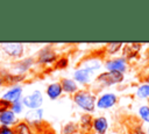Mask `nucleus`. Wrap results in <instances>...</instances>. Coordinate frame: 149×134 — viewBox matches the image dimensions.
Segmentation results:
<instances>
[{
  "mask_svg": "<svg viewBox=\"0 0 149 134\" xmlns=\"http://www.w3.org/2000/svg\"><path fill=\"white\" fill-rule=\"evenodd\" d=\"M73 100L84 111H86V112L94 111V107H95V97L92 93H90L87 91H79V92H77L74 94Z\"/></svg>",
  "mask_w": 149,
  "mask_h": 134,
  "instance_id": "obj_1",
  "label": "nucleus"
},
{
  "mask_svg": "<svg viewBox=\"0 0 149 134\" xmlns=\"http://www.w3.org/2000/svg\"><path fill=\"white\" fill-rule=\"evenodd\" d=\"M123 79V75L121 72H116V71H108V72H104L101 75L98 76L97 80L99 83H101L105 86H111L113 84H118L121 83Z\"/></svg>",
  "mask_w": 149,
  "mask_h": 134,
  "instance_id": "obj_2",
  "label": "nucleus"
},
{
  "mask_svg": "<svg viewBox=\"0 0 149 134\" xmlns=\"http://www.w3.org/2000/svg\"><path fill=\"white\" fill-rule=\"evenodd\" d=\"M42 103H43V96H42L41 91H38V90H35L33 93L23 97V99H22V105H24L31 110L40 108Z\"/></svg>",
  "mask_w": 149,
  "mask_h": 134,
  "instance_id": "obj_3",
  "label": "nucleus"
},
{
  "mask_svg": "<svg viewBox=\"0 0 149 134\" xmlns=\"http://www.w3.org/2000/svg\"><path fill=\"white\" fill-rule=\"evenodd\" d=\"M116 96L114 93H104L99 99L98 101L95 103V105L98 106V108H102V110H106V108H111L112 106H114L116 104Z\"/></svg>",
  "mask_w": 149,
  "mask_h": 134,
  "instance_id": "obj_4",
  "label": "nucleus"
},
{
  "mask_svg": "<svg viewBox=\"0 0 149 134\" xmlns=\"http://www.w3.org/2000/svg\"><path fill=\"white\" fill-rule=\"evenodd\" d=\"M106 69L108 71H116V72H123L126 70V58L123 57H120V58H114V59H111V61H107L106 64H105Z\"/></svg>",
  "mask_w": 149,
  "mask_h": 134,
  "instance_id": "obj_5",
  "label": "nucleus"
},
{
  "mask_svg": "<svg viewBox=\"0 0 149 134\" xmlns=\"http://www.w3.org/2000/svg\"><path fill=\"white\" fill-rule=\"evenodd\" d=\"M3 51L12 56V57H20L23 52V44L21 43H3L2 44Z\"/></svg>",
  "mask_w": 149,
  "mask_h": 134,
  "instance_id": "obj_6",
  "label": "nucleus"
},
{
  "mask_svg": "<svg viewBox=\"0 0 149 134\" xmlns=\"http://www.w3.org/2000/svg\"><path fill=\"white\" fill-rule=\"evenodd\" d=\"M21 94H22V87H21V86H13L12 89H9V90L2 96L1 99L8 101L9 104H10V103L13 104V103L20 100Z\"/></svg>",
  "mask_w": 149,
  "mask_h": 134,
  "instance_id": "obj_7",
  "label": "nucleus"
},
{
  "mask_svg": "<svg viewBox=\"0 0 149 134\" xmlns=\"http://www.w3.org/2000/svg\"><path fill=\"white\" fill-rule=\"evenodd\" d=\"M92 73H93V71H91L86 68H81V69H78L74 71L73 78H74V80H77L80 84H86L91 80Z\"/></svg>",
  "mask_w": 149,
  "mask_h": 134,
  "instance_id": "obj_8",
  "label": "nucleus"
},
{
  "mask_svg": "<svg viewBox=\"0 0 149 134\" xmlns=\"http://www.w3.org/2000/svg\"><path fill=\"white\" fill-rule=\"evenodd\" d=\"M92 125H93V128L95 129V132L98 134H105L107 128H108V122H107V119L105 117H99V118L94 119Z\"/></svg>",
  "mask_w": 149,
  "mask_h": 134,
  "instance_id": "obj_9",
  "label": "nucleus"
},
{
  "mask_svg": "<svg viewBox=\"0 0 149 134\" xmlns=\"http://www.w3.org/2000/svg\"><path fill=\"white\" fill-rule=\"evenodd\" d=\"M55 59H56V55H55V52L50 48H44L40 52V57H38V62L40 63L48 64V63L54 62Z\"/></svg>",
  "mask_w": 149,
  "mask_h": 134,
  "instance_id": "obj_10",
  "label": "nucleus"
},
{
  "mask_svg": "<svg viewBox=\"0 0 149 134\" xmlns=\"http://www.w3.org/2000/svg\"><path fill=\"white\" fill-rule=\"evenodd\" d=\"M42 117H43V110L37 108V110H33V111L27 112L26 120L30 124H38L42 120Z\"/></svg>",
  "mask_w": 149,
  "mask_h": 134,
  "instance_id": "obj_11",
  "label": "nucleus"
},
{
  "mask_svg": "<svg viewBox=\"0 0 149 134\" xmlns=\"http://www.w3.org/2000/svg\"><path fill=\"white\" fill-rule=\"evenodd\" d=\"M62 86L58 83H52L47 87V94L50 99H57L62 94Z\"/></svg>",
  "mask_w": 149,
  "mask_h": 134,
  "instance_id": "obj_12",
  "label": "nucleus"
},
{
  "mask_svg": "<svg viewBox=\"0 0 149 134\" xmlns=\"http://www.w3.org/2000/svg\"><path fill=\"white\" fill-rule=\"evenodd\" d=\"M14 121H15V114L12 111L6 110V111H3V112L0 113V122L3 126L7 127V126L14 124Z\"/></svg>",
  "mask_w": 149,
  "mask_h": 134,
  "instance_id": "obj_13",
  "label": "nucleus"
},
{
  "mask_svg": "<svg viewBox=\"0 0 149 134\" xmlns=\"http://www.w3.org/2000/svg\"><path fill=\"white\" fill-rule=\"evenodd\" d=\"M140 47L141 45L139 43H128V44H126L125 48H123V52H125L126 57H128V58L135 57V55L140 50Z\"/></svg>",
  "mask_w": 149,
  "mask_h": 134,
  "instance_id": "obj_14",
  "label": "nucleus"
},
{
  "mask_svg": "<svg viewBox=\"0 0 149 134\" xmlns=\"http://www.w3.org/2000/svg\"><path fill=\"white\" fill-rule=\"evenodd\" d=\"M62 90H64L68 93H73L77 91V84L74 83V80L70 79V78H64L61 83Z\"/></svg>",
  "mask_w": 149,
  "mask_h": 134,
  "instance_id": "obj_15",
  "label": "nucleus"
},
{
  "mask_svg": "<svg viewBox=\"0 0 149 134\" xmlns=\"http://www.w3.org/2000/svg\"><path fill=\"white\" fill-rule=\"evenodd\" d=\"M33 63H34L33 58L28 57V58H24L23 61H20V62L16 64L15 69H16L17 71H20V72H26L30 66H33Z\"/></svg>",
  "mask_w": 149,
  "mask_h": 134,
  "instance_id": "obj_16",
  "label": "nucleus"
},
{
  "mask_svg": "<svg viewBox=\"0 0 149 134\" xmlns=\"http://www.w3.org/2000/svg\"><path fill=\"white\" fill-rule=\"evenodd\" d=\"M13 133L14 134H33V132L30 131L29 126L26 122H20L19 125H16Z\"/></svg>",
  "mask_w": 149,
  "mask_h": 134,
  "instance_id": "obj_17",
  "label": "nucleus"
},
{
  "mask_svg": "<svg viewBox=\"0 0 149 134\" xmlns=\"http://www.w3.org/2000/svg\"><path fill=\"white\" fill-rule=\"evenodd\" d=\"M136 96L139 98H148L149 97V84H142L137 89Z\"/></svg>",
  "mask_w": 149,
  "mask_h": 134,
  "instance_id": "obj_18",
  "label": "nucleus"
},
{
  "mask_svg": "<svg viewBox=\"0 0 149 134\" xmlns=\"http://www.w3.org/2000/svg\"><path fill=\"white\" fill-rule=\"evenodd\" d=\"M122 47V43L121 42H111L107 44V52L108 54H115L120 48Z\"/></svg>",
  "mask_w": 149,
  "mask_h": 134,
  "instance_id": "obj_19",
  "label": "nucleus"
},
{
  "mask_svg": "<svg viewBox=\"0 0 149 134\" xmlns=\"http://www.w3.org/2000/svg\"><path fill=\"white\" fill-rule=\"evenodd\" d=\"M139 114H140V117H141L144 121L149 122V106H148V105L141 106V107L139 108Z\"/></svg>",
  "mask_w": 149,
  "mask_h": 134,
  "instance_id": "obj_20",
  "label": "nucleus"
},
{
  "mask_svg": "<svg viewBox=\"0 0 149 134\" xmlns=\"http://www.w3.org/2000/svg\"><path fill=\"white\" fill-rule=\"evenodd\" d=\"M81 127L84 128V129H90V127H91V125H92V122H91V117L88 115V114H85V115H83L81 117Z\"/></svg>",
  "mask_w": 149,
  "mask_h": 134,
  "instance_id": "obj_21",
  "label": "nucleus"
},
{
  "mask_svg": "<svg viewBox=\"0 0 149 134\" xmlns=\"http://www.w3.org/2000/svg\"><path fill=\"white\" fill-rule=\"evenodd\" d=\"M10 108H12V112L15 114V113H21L22 112V108H23V105L22 103L20 101H15L10 105Z\"/></svg>",
  "mask_w": 149,
  "mask_h": 134,
  "instance_id": "obj_22",
  "label": "nucleus"
},
{
  "mask_svg": "<svg viewBox=\"0 0 149 134\" xmlns=\"http://www.w3.org/2000/svg\"><path fill=\"white\" fill-rule=\"evenodd\" d=\"M76 129H77V126L73 124V122H69L65 127H64V134H72V133H74L76 132Z\"/></svg>",
  "mask_w": 149,
  "mask_h": 134,
  "instance_id": "obj_23",
  "label": "nucleus"
},
{
  "mask_svg": "<svg viewBox=\"0 0 149 134\" xmlns=\"http://www.w3.org/2000/svg\"><path fill=\"white\" fill-rule=\"evenodd\" d=\"M57 68H65L68 65V59L66 58H61L58 62H57Z\"/></svg>",
  "mask_w": 149,
  "mask_h": 134,
  "instance_id": "obj_24",
  "label": "nucleus"
},
{
  "mask_svg": "<svg viewBox=\"0 0 149 134\" xmlns=\"http://www.w3.org/2000/svg\"><path fill=\"white\" fill-rule=\"evenodd\" d=\"M0 134H14V133H13V131H12L10 128L3 126V127L0 129Z\"/></svg>",
  "mask_w": 149,
  "mask_h": 134,
  "instance_id": "obj_25",
  "label": "nucleus"
},
{
  "mask_svg": "<svg viewBox=\"0 0 149 134\" xmlns=\"http://www.w3.org/2000/svg\"><path fill=\"white\" fill-rule=\"evenodd\" d=\"M136 133H137V134H144V133H143L141 129H137V131H136Z\"/></svg>",
  "mask_w": 149,
  "mask_h": 134,
  "instance_id": "obj_26",
  "label": "nucleus"
},
{
  "mask_svg": "<svg viewBox=\"0 0 149 134\" xmlns=\"http://www.w3.org/2000/svg\"><path fill=\"white\" fill-rule=\"evenodd\" d=\"M146 80H147V82H148V84H149V76H148V77L146 78Z\"/></svg>",
  "mask_w": 149,
  "mask_h": 134,
  "instance_id": "obj_27",
  "label": "nucleus"
},
{
  "mask_svg": "<svg viewBox=\"0 0 149 134\" xmlns=\"http://www.w3.org/2000/svg\"><path fill=\"white\" fill-rule=\"evenodd\" d=\"M1 84H2V79L0 78V85H1Z\"/></svg>",
  "mask_w": 149,
  "mask_h": 134,
  "instance_id": "obj_28",
  "label": "nucleus"
},
{
  "mask_svg": "<svg viewBox=\"0 0 149 134\" xmlns=\"http://www.w3.org/2000/svg\"><path fill=\"white\" fill-rule=\"evenodd\" d=\"M148 132H149V129H148Z\"/></svg>",
  "mask_w": 149,
  "mask_h": 134,
  "instance_id": "obj_29",
  "label": "nucleus"
}]
</instances>
